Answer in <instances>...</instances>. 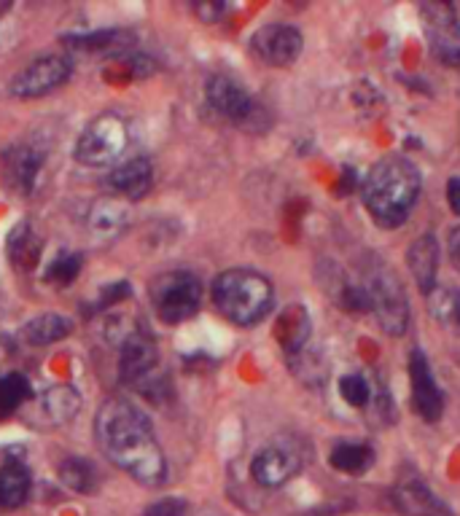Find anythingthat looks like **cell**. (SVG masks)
Wrapping results in <instances>:
<instances>
[{"label":"cell","mask_w":460,"mask_h":516,"mask_svg":"<svg viewBox=\"0 0 460 516\" xmlns=\"http://www.w3.org/2000/svg\"><path fill=\"white\" fill-rule=\"evenodd\" d=\"M60 482L79 495H89L97 490V468L84 457H65L60 463Z\"/></svg>","instance_id":"obj_22"},{"label":"cell","mask_w":460,"mask_h":516,"mask_svg":"<svg viewBox=\"0 0 460 516\" xmlns=\"http://www.w3.org/2000/svg\"><path fill=\"white\" fill-rule=\"evenodd\" d=\"M224 11V3H202V6H197V14H200L205 22H218V17H221Z\"/></svg>","instance_id":"obj_33"},{"label":"cell","mask_w":460,"mask_h":516,"mask_svg":"<svg viewBox=\"0 0 460 516\" xmlns=\"http://www.w3.org/2000/svg\"><path fill=\"white\" fill-rule=\"evenodd\" d=\"M186 514V503L181 498H165L148 508L146 516H183Z\"/></svg>","instance_id":"obj_32"},{"label":"cell","mask_w":460,"mask_h":516,"mask_svg":"<svg viewBox=\"0 0 460 516\" xmlns=\"http://www.w3.org/2000/svg\"><path fill=\"white\" fill-rule=\"evenodd\" d=\"M127 221H130V207H127L124 199L103 197L89 207V232L95 234V237H100V240H111L116 234H122Z\"/></svg>","instance_id":"obj_16"},{"label":"cell","mask_w":460,"mask_h":516,"mask_svg":"<svg viewBox=\"0 0 460 516\" xmlns=\"http://www.w3.org/2000/svg\"><path fill=\"white\" fill-rule=\"evenodd\" d=\"M81 409L79 390L73 385H52L46 387L41 396L35 398L30 409V422L41 428H60L70 422Z\"/></svg>","instance_id":"obj_10"},{"label":"cell","mask_w":460,"mask_h":516,"mask_svg":"<svg viewBox=\"0 0 460 516\" xmlns=\"http://www.w3.org/2000/svg\"><path fill=\"white\" fill-rule=\"evenodd\" d=\"M95 433L108 460L130 473L135 482L148 487L165 482V455L151 422L138 406L124 398H108L95 417Z\"/></svg>","instance_id":"obj_1"},{"label":"cell","mask_w":460,"mask_h":516,"mask_svg":"<svg viewBox=\"0 0 460 516\" xmlns=\"http://www.w3.org/2000/svg\"><path fill=\"white\" fill-rule=\"evenodd\" d=\"M253 57L272 68H288L302 54V33L291 25H264L251 35Z\"/></svg>","instance_id":"obj_9"},{"label":"cell","mask_w":460,"mask_h":516,"mask_svg":"<svg viewBox=\"0 0 460 516\" xmlns=\"http://www.w3.org/2000/svg\"><path fill=\"white\" fill-rule=\"evenodd\" d=\"M3 178L17 194H33L38 175L44 170V154L35 146H14L3 151L0 159Z\"/></svg>","instance_id":"obj_13"},{"label":"cell","mask_w":460,"mask_h":516,"mask_svg":"<svg viewBox=\"0 0 460 516\" xmlns=\"http://www.w3.org/2000/svg\"><path fill=\"white\" fill-rule=\"evenodd\" d=\"M447 248H450V258L452 264L460 269V226L458 229H452L450 232V242H447Z\"/></svg>","instance_id":"obj_35"},{"label":"cell","mask_w":460,"mask_h":516,"mask_svg":"<svg viewBox=\"0 0 460 516\" xmlns=\"http://www.w3.org/2000/svg\"><path fill=\"white\" fill-rule=\"evenodd\" d=\"M428 310L436 323L460 336V288H434L428 293Z\"/></svg>","instance_id":"obj_21"},{"label":"cell","mask_w":460,"mask_h":516,"mask_svg":"<svg viewBox=\"0 0 460 516\" xmlns=\"http://www.w3.org/2000/svg\"><path fill=\"white\" fill-rule=\"evenodd\" d=\"M70 78V62L60 54H46L41 60H33L25 70H19L11 78V95L14 97H41L60 89Z\"/></svg>","instance_id":"obj_8"},{"label":"cell","mask_w":460,"mask_h":516,"mask_svg":"<svg viewBox=\"0 0 460 516\" xmlns=\"http://www.w3.org/2000/svg\"><path fill=\"white\" fill-rule=\"evenodd\" d=\"M130 293L132 288L127 280H116V283L105 285L103 291H100V304H103V307H108V304H119V301L127 299Z\"/></svg>","instance_id":"obj_31"},{"label":"cell","mask_w":460,"mask_h":516,"mask_svg":"<svg viewBox=\"0 0 460 516\" xmlns=\"http://www.w3.org/2000/svg\"><path fill=\"white\" fill-rule=\"evenodd\" d=\"M33 396V390H30V382H27L22 374H6V377H0V417H9L19 409V406H25Z\"/></svg>","instance_id":"obj_28"},{"label":"cell","mask_w":460,"mask_h":516,"mask_svg":"<svg viewBox=\"0 0 460 516\" xmlns=\"http://www.w3.org/2000/svg\"><path fill=\"white\" fill-rule=\"evenodd\" d=\"M369 299V310L377 315L385 334L401 336L409 326V304L404 285L399 277L393 275L391 269L372 258V264L364 269V280H361Z\"/></svg>","instance_id":"obj_4"},{"label":"cell","mask_w":460,"mask_h":516,"mask_svg":"<svg viewBox=\"0 0 460 516\" xmlns=\"http://www.w3.org/2000/svg\"><path fill=\"white\" fill-rule=\"evenodd\" d=\"M218 312L237 326H256L272 310V285L251 269H229L213 283Z\"/></svg>","instance_id":"obj_3"},{"label":"cell","mask_w":460,"mask_h":516,"mask_svg":"<svg viewBox=\"0 0 460 516\" xmlns=\"http://www.w3.org/2000/svg\"><path fill=\"white\" fill-rule=\"evenodd\" d=\"M151 183H154V167H151V162L143 159V156L119 164V167L108 175V186H111L116 194H122V197L130 199H140L143 194H148Z\"/></svg>","instance_id":"obj_18"},{"label":"cell","mask_w":460,"mask_h":516,"mask_svg":"<svg viewBox=\"0 0 460 516\" xmlns=\"http://www.w3.org/2000/svg\"><path fill=\"white\" fill-rule=\"evenodd\" d=\"M130 41L132 35L124 33V30H97V33L68 38L70 46H76L81 52H124Z\"/></svg>","instance_id":"obj_25"},{"label":"cell","mask_w":460,"mask_h":516,"mask_svg":"<svg viewBox=\"0 0 460 516\" xmlns=\"http://www.w3.org/2000/svg\"><path fill=\"white\" fill-rule=\"evenodd\" d=\"M409 379H412V404L415 412L426 422H436L444 412V396L436 385L431 366H428L423 350L409 355Z\"/></svg>","instance_id":"obj_11"},{"label":"cell","mask_w":460,"mask_h":516,"mask_svg":"<svg viewBox=\"0 0 460 516\" xmlns=\"http://www.w3.org/2000/svg\"><path fill=\"white\" fill-rule=\"evenodd\" d=\"M331 468H337L342 473H358L369 471V465L374 463V452L366 444H350V441H342L337 447L331 449L329 455Z\"/></svg>","instance_id":"obj_23"},{"label":"cell","mask_w":460,"mask_h":516,"mask_svg":"<svg viewBox=\"0 0 460 516\" xmlns=\"http://www.w3.org/2000/svg\"><path fill=\"white\" fill-rule=\"evenodd\" d=\"M426 19V35L431 43V52L444 65L458 68L460 65V22L458 14L447 3H426L423 6Z\"/></svg>","instance_id":"obj_7"},{"label":"cell","mask_w":460,"mask_h":516,"mask_svg":"<svg viewBox=\"0 0 460 516\" xmlns=\"http://www.w3.org/2000/svg\"><path fill=\"white\" fill-rule=\"evenodd\" d=\"M73 331V320L65 318V315H54V312H46V315H38L22 328V336H25L27 344L33 347H46V344H54L70 336Z\"/></svg>","instance_id":"obj_19"},{"label":"cell","mask_w":460,"mask_h":516,"mask_svg":"<svg viewBox=\"0 0 460 516\" xmlns=\"http://www.w3.org/2000/svg\"><path fill=\"white\" fill-rule=\"evenodd\" d=\"M364 205L374 224L396 229L409 218L420 197V172L404 156H385L364 181Z\"/></svg>","instance_id":"obj_2"},{"label":"cell","mask_w":460,"mask_h":516,"mask_svg":"<svg viewBox=\"0 0 460 516\" xmlns=\"http://www.w3.org/2000/svg\"><path fill=\"white\" fill-rule=\"evenodd\" d=\"M447 202H450L452 213L460 215V178H452L447 183Z\"/></svg>","instance_id":"obj_34"},{"label":"cell","mask_w":460,"mask_h":516,"mask_svg":"<svg viewBox=\"0 0 460 516\" xmlns=\"http://www.w3.org/2000/svg\"><path fill=\"white\" fill-rule=\"evenodd\" d=\"M278 336L288 353H296V350L307 342V336H310V318H307V312H304L302 307H291V310L280 318Z\"/></svg>","instance_id":"obj_26"},{"label":"cell","mask_w":460,"mask_h":516,"mask_svg":"<svg viewBox=\"0 0 460 516\" xmlns=\"http://www.w3.org/2000/svg\"><path fill=\"white\" fill-rule=\"evenodd\" d=\"M299 468H302V463H299L296 452H288V449L280 447L261 449L251 463L253 479L261 487H283L288 479H294Z\"/></svg>","instance_id":"obj_15"},{"label":"cell","mask_w":460,"mask_h":516,"mask_svg":"<svg viewBox=\"0 0 460 516\" xmlns=\"http://www.w3.org/2000/svg\"><path fill=\"white\" fill-rule=\"evenodd\" d=\"M127 143H130V132L122 116L103 113L81 132L76 143V159L87 167H108L124 154Z\"/></svg>","instance_id":"obj_5"},{"label":"cell","mask_w":460,"mask_h":516,"mask_svg":"<svg viewBox=\"0 0 460 516\" xmlns=\"http://www.w3.org/2000/svg\"><path fill=\"white\" fill-rule=\"evenodd\" d=\"M396 506L401 508L404 516H447L442 506L436 503V498L426 487L420 484H407L396 492Z\"/></svg>","instance_id":"obj_24"},{"label":"cell","mask_w":460,"mask_h":516,"mask_svg":"<svg viewBox=\"0 0 460 516\" xmlns=\"http://www.w3.org/2000/svg\"><path fill=\"white\" fill-rule=\"evenodd\" d=\"M151 299L159 318L175 326L200 310L202 285L191 272H170V275L157 277V283L151 288Z\"/></svg>","instance_id":"obj_6"},{"label":"cell","mask_w":460,"mask_h":516,"mask_svg":"<svg viewBox=\"0 0 460 516\" xmlns=\"http://www.w3.org/2000/svg\"><path fill=\"white\" fill-rule=\"evenodd\" d=\"M407 264L417 285L426 293L436 288V272H439V242L434 234H423L417 237L407 250Z\"/></svg>","instance_id":"obj_17"},{"label":"cell","mask_w":460,"mask_h":516,"mask_svg":"<svg viewBox=\"0 0 460 516\" xmlns=\"http://www.w3.org/2000/svg\"><path fill=\"white\" fill-rule=\"evenodd\" d=\"M30 495V473L19 460L0 468V508H19Z\"/></svg>","instance_id":"obj_20"},{"label":"cell","mask_w":460,"mask_h":516,"mask_svg":"<svg viewBox=\"0 0 460 516\" xmlns=\"http://www.w3.org/2000/svg\"><path fill=\"white\" fill-rule=\"evenodd\" d=\"M339 393H342V398H345L350 406H366L372 401V387L366 385V379L358 377V374L342 377V382H339Z\"/></svg>","instance_id":"obj_30"},{"label":"cell","mask_w":460,"mask_h":516,"mask_svg":"<svg viewBox=\"0 0 460 516\" xmlns=\"http://www.w3.org/2000/svg\"><path fill=\"white\" fill-rule=\"evenodd\" d=\"M81 272L79 253H60L46 269V280L54 285H70Z\"/></svg>","instance_id":"obj_29"},{"label":"cell","mask_w":460,"mask_h":516,"mask_svg":"<svg viewBox=\"0 0 460 516\" xmlns=\"http://www.w3.org/2000/svg\"><path fill=\"white\" fill-rule=\"evenodd\" d=\"M159 363V350L154 339L146 331H132L122 342V358H119V377L124 382L138 385L154 374Z\"/></svg>","instance_id":"obj_12"},{"label":"cell","mask_w":460,"mask_h":516,"mask_svg":"<svg viewBox=\"0 0 460 516\" xmlns=\"http://www.w3.org/2000/svg\"><path fill=\"white\" fill-rule=\"evenodd\" d=\"M41 248H44V245H41V237H38L27 224L17 226L14 234H11L9 253L19 267H35V261L41 256Z\"/></svg>","instance_id":"obj_27"},{"label":"cell","mask_w":460,"mask_h":516,"mask_svg":"<svg viewBox=\"0 0 460 516\" xmlns=\"http://www.w3.org/2000/svg\"><path fill=\"white\" fill-rule=\"evenodd\" d=\"M208 100L221 116L237 124H248L256 113V103L243 86L226 76H216L208 81Z\"/></svg>","instance_id":"obj_14"}]
</instances>
